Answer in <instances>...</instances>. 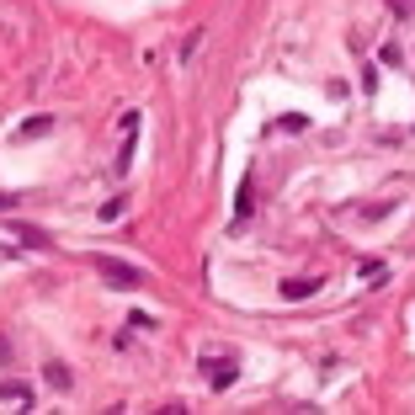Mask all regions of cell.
<instances>
[{
  "label": "cell",
  "instance_id": "obj_10",
  "mask_svg": "<svg viewBox=\"0 0 415 415\" xmlns=\"http://www.w3.org/2000/svg\"><path fill=\"white\" fill-rule=\"evenodd\" d=\"M11 208H16V197H11V192H0V213H11Z\"/></svg>",
  "mask_w": 415,
  "mask_h": 415
},
{
  "label": "cell",
  "instance_id": "obj_1",
  "mask_svg": "<svg viewBox=\"0 0 415 415\" xmlns=\"http://www.w3.org/2000/svg\"><path fill=\"white\" fill-rule=\"evenodd\" d=\"M96 272L112 282V288H139L144 282V272H134V267H122V261H96Z\"/></svg>",
  "mask_w": 415,
  "mask_h": 415
},
{
  "label": "cell",
  "instance_id": "obj_6",
  "mask_svg": "<svg viewBox=\"0 0 415 415\" xmlns=\"http://www.w3.org/2000/svg\"><path fill=\"white\" fill-rule=\"evenodd\" d=\"M208 373H213V389H229L234 383V362H213Z\"/></svg>",
  "mask_w": 415,
  "mask_h": 415
},
{
  "label": "cell",
  "instance_id": "obj_8",
  "mask_svg": "<svg viewBox=\"0 0 415 415\" xmlns=\"http://www.w3.org/2000/svg\"><path fill=\"white\" fill-rule=\"evenodd\" d=\"M277 128H282V134H304V128H309V117H282Z\"/></svg>",
  "mask_w": 415,
  "mask_h": 415
},
{
  "label": "cell",
  "instance_id": "obj_9",
  "mask_svg": "<svg viewBox=\"0 0 415 415\" xmlns=\"http://www.w3.org/2000/svg\"><path fill=\"white\" fill-rule=\"evenodd\" d=\"M16 240H27V245H49V240H43L37 229H27V224H16Z\"/></svg>",
  "mask_w": 415,
  "mask_h": 415
},
{
  "label": "cell",
  "instance_id": "obj_2",
  "mask_svg": "<svg viewBox=\"0 0 415 415\" xmlns=\"http://www.w3.org/2000/svg\"><path fill=\"white\" fill-rule=\"evenodd\" d=\"M43 383H49L53 394H75V373L64 362H43Z\"/></svg>",
  "mask_w": 415,
  "mask_h": 415
},
{
  "label": "cell",
  "instance_id": "obj_4",
  "mask_svg": "<svg viewBox=\"0 0 415 415\" xmlns=\"http://www.w3.org/2000/svg\"><path fill=\"white\" fill-rule=\"evenodd\" d=\"M0 400H6V404H32V383H22V378H0Z\"/></svg>",
  "mask_w": 415,
  "mask_h": 415
},
{
  "label": "cell",
  "instance_id": "obj_11",
  "mask_svg": "<svg viewBox=\"0 0 415 415\" xmlns=\"http://www.w3.org/2000/svg\"><path fill=\"white\" fill-rule=\"evenodd\" d=\"M0 362H11V341H0Z\"/></svg>",
  "mask_w": 415,
  "mask_h": 415
},
{
  "label": "cell",
  "instance_id": "obj_3",
  "mask_svg": "<svg viewBox=\"0 0 415 415\" xmlns=\"http://www.w3.org/2000/svg\"><path fill=\"white\" fill-rule=\"evenodd\" d=\"M319 288H325V282H319V277H288V282H282V298H288V304H298V298H314L319 293Z\"/></svg>",
  "mask_w": 415,
  "mask_h": 415
},
{
  "label": "cell",
  "instance_id": "obj_5",
  "mask_svg": "<svg viewBox=\"0 0 415 415\" xmlns=\"http://www.w3.org/2000/svg\"><path fill=\"white\" fill-rule=\"evenodd\" d=\"M250 213H256V192H250V181H245L240 192H234V224H245Z\"/></svg>",
  "mask_w": 415,
  "mask_h": 415
},
{
  "label": "cell",
  "instance_id": "obj_7",
  "mask_svg": "<svg viewBox=\"0 0 415 415\" xmlns=\"http://www.w3.org/2000/svg\"><path fill=\"white\" fill-rule=\"evenodd\" d=\"M49 128H53V117H27L22 122V139H43Z\"/></svg>",
  "mask_w": 415,
  "mask_h": 415
}]
</instances>
